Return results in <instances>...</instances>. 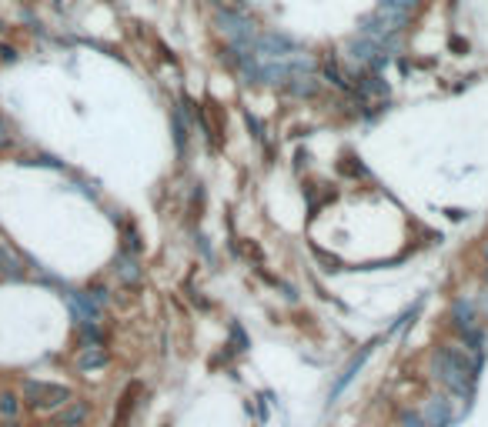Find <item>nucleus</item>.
<instances>
[{"mask_svg": "<svg viewBox=\"0 0 488 427\" xmlns=\"http://www.w3.org/2000/svg\"><path fill=\"white\" fill-rule=\"evenodd\" d=\"M478 357H468L462 347L455 344H441L435 351V377L455 394H468L472 390V380H475L478 371Z\"/></svg>", "mask_w": 488, "mask_h": 427, "instance_id": "nucleus-1", "label": "nucleus"}, {"mask_svg": "<svg viewBox=\"0 0 488 427\" xmlns=\"http://www.w3.org/2000/svg\"><path fill=\"white\" fill-rule=\"evenodd\" d=\"M415 7H418V0H382L378 11L361 20V27H358L361 37H368V40H374V44L385 47V40L395 37L401 27L408 24V17Z\"/></svg>", "mask_w": 488, "mask_h": 427, "instance_id": "nucleus-2", "label": "nucleus"}, {"mask_svg": "<svg viewBox=\"0 0 488 427\" xmlns=\"http://www.w3.org/2000/svg\"><path fill=\"white\" fill-rule=\"evenodd\" d=\"M20 401L27 407H34L37 414H51V411H61L74 401V390L67 384H51V380H24L20 384Z\"/></svg>", "mask_w": 488, "mask_h": 427, "instance_id": "nucleus-3", "label": "nucleus"}, {"mask_svg": "<svg viewBox=\"0 0 488 427\" xmlns=\"http://www.w3.org/2000/svg\"><path fill=\"white\" fill-rule=\"evenodd\" d=\"M382 44H374V40L361 37V40H351V47H348V57L358 63V67H374V63H382Z\"/></svg>", "mask_w": 488, "mask_h": 427, "instance_id": "nucleus-4", "label": "nucleus"}, {"mask_svg": "<svg viewBox=\"0 0 488 427\" xmlns=\"http://www.w3.org/2000/svg\"><path fill=\"white\" fill-rule=\"evenodd\" d=\"M111 364V354L104 351V344H84L78 354V371L80 374H90V371H104Z\"/></svg>", "mask_w": 488, "mask_h": 427, "instance_id": "nucleus-5", "label": "nucleus"}, {"mask_svg": "<svg viewBox=\"0 0 488 427\" xmlns=\"http://www.w3.org/2000/svg\"><path fill=\"white\" fill-rule=\"evenodd\" d=\"M90 417V404L87 401H71L67 407H61L57 411V417H54V427H80L84 421Z\"/></svg>", "mask_w": 488, "mask_h": 427, "instance_id": "nucleus-6", "label": "nucleus"}, {"mask_svg": "<svg viewBox=\"0 0 488 427\" xmlns=\"http://www.w3.org/2000/svg\"><path fill=\"white\" fill-rule=\"evenodd\" d=\"M114 274L124 287H138L141 284V267H138V257L134 254H117L114 261Z\"/></svg>", "mask_w": 488, "mask_h": 427, "instance_id": "nucleus-7", "label": "nucleus"}, {"mask_svg": "<svg viewBox=\"0 0 488 427\" xmlns=\"http://www.w3.org/2000/svg\"><path fill=\"white\" fill-rule=\"evenodd\" d=\"M20 407H24V401H20V394L17 390H0V421H4V427H20Z\"/></svg>", "mask_w": 488, "mask_h": 427, "instance_id": "nucleus-8", "label": "nucleus"}, {"mask_svg": "<svg viewBox=\"0 0 488 427\" xmlns=\"http://www.w3.org/2000/svg\"><path fill=\"white\" fill-rule=\"evenodd\" d=\"M0 274L4 277H11V280H20V277L27 274V267H24V257L13 251L11 244H0Z\"/></svg>", "mask_w": 488, "mask_h": 427, "instance_id": "nucleus-9", "label": "nucleus"}, {"mask_svg": "<svg viewBox=\"0 0 488 427\" xmlns=\"http://www.w3.org/2000/svg\"><path fill=\"white\" fill-rule=\"evenodd\" d=\"M451 321H455V327H458V334H462V338H472V334H478L475 307H472L468 301H458V304H455V311H451Z\"/></svg>", "mask_w": 488, "mask_h": 427, "instance_id": "nucleus-10", "label": "nucleus"}, {"mask_svg": "<svg viewBox=\"0 0 488 427\" xmlns=\"http://www.w3.org/2000/svg\"><path fill=\"white\" fill-rule=\"evenodd\" d=\"M67 301H71V307H74L78 324H87V321H97V317H101V307L90 301L87 294H67Z\"/></svg>", "mask_w": 488, "mask_h": 427, "instance_id": "nucleus-11", "label": "nucleus"}, {"mask_svg": "<svg viewBox=\"0 0 488 427\" xmlns=\"http://www.w3.org/2000/svg\"><path fill=\"white\" fill-rule=\"evenodd\" d=\"M425 424H428V427H449L451 424V407H449L445 397H432V401H428Z\"/></svg>", "mask_w": 488, "mask_h": 427, "instance_id": "nucleus-12", "label": "nucleus"}, {"mask_svg": "<svg viewBox=\"0 0 488 427\" xmlns=\"http://www.w3.org/2000/svg\"><path fill=\"white\" fill-rule=\"evenodd\" d=\"M288 80H291V84H288L291 94H298V97H311V94L318 90V80H315L311 74H291Z\"/></svg>", "mask_w": 488, "mask_h": 427, "instance_id": "nucleus-13", "label": "nucleus"}, {"mask_svg": "<svg viewBox=\"0 0 488 427\" xmlns=\"http://www.w3.org/2000/svg\"><path fill=\"white\" fill-rule=\"evenodd\" d=\"M368 354H372V347H365V351H361L358 357H355V361L348 364V371H345V374H341V380H338V384H334V390H331L334 397H338V394H341V390L348 388V380H351V377H355V374H358V371H361V364H365V357H368Z\"/></svg>", "mask_w": 488, "mask_h": 427, "instance_id": "nucleus-14", "label": "nucleus"}, {"mask_svg": "<svg viewBox=\"0 0 488 427\" xmlns=\"http://www.w3.org/2000/svg\"><path fill=\"white\" fill-rule=\"evenodd\" d=\"M134 394H138V384H130V388L124 390V397H121V414L114 417V427H128V417H130V411H134Z\"/></svg>", "mask_w": 488, "mask_h": 427, "instance_id": "nucleus-15", "label": "nucleus"}, {"mask_svg": "<svg viewBox=\"0 0 488 427\" xmlns=\"http://www.w3.org/2000/svg\"><path fill=\"white\" fill-rule=\"evenodd\" d=\"M174 140H178V154H184V147H188V124H184L181 107L174 111Z\"/></svg>", "mask_w": 488, "mask_h": 427, "instance_id": "nucleus-16", "label": "nucleus"}, {"mask_svg": "<svg viewBox=\"0 0 488 427\" xmlns=\"http://www.w3.org/2000/svg\"><path fill=\"white\" fill-rule=\"evenodd\" d=\"M324 74H328V80H331V84H334L338 90H351V84H348V77L341 74V70H338V63H334V61L324 63Z\"/></svg>", "mask_w": 488, "mask_h": 427, "instance_id": "nucleus-17", "label": "nucleus"}, {"mask_svg": "<svg viewBox=\"0 0 488 427\" xmlns=\"http://www.w3.org/2000/svg\"><path fill=\"white\" fill-rule=\"evenodd\" d=\"M401 427H428V424H425V417H422V414H415V411H405V414H401Z\"/></svg>", "mask_w": 488, "mask_h": 427, "instance_id": "nucleus-18", "label": "nucleus"}, {"mask_svg": "<svg viewBox=\"0 0 488 427\" xmlns=\"http://www.w3.org/2000/svg\"><path fill=\"white\" fill-rule=\"evenodd\" d=\"M87 297H90V301H94V304H97V307H104L111 294H107V287H90V290H87Z\"/></svg>", "mask_w": 488, "mask_h": 427, "instance_id": "nucleus-19", "label": "nucleus"}, {"mask_svg": "<svg viewBox=\"0 0 488 427\" xmlns=\"http://www.w3.org/2000/svg\"><path fill=\"white\" fill-rule=\"evenodd\" d=\"M0 61H17V51L11 44H0Z\"/></svg>", "mask_w": 488, "mask_h": 427, "instance_id": "nucleus-20", "label": "nucleus"}, {"mask_svg": "<svg viewBox=\"0 0 488 427\" xmlns=\"http://www.w3.org/2000/svg\"><path fill=\"white\" fill-rule=\"evenodd\" d=\"M11 144V134H7V124L0 120V147H7Z\"/></svg>", "mask_w": 488, "mask_h": 427, "instance_id": "nucleus-21", "label": "nucleus"}, {"mask_svg": "<svg viewBox=\"0 0 488 427\" xmlns=\"http://www.w3.org/2000/svg\"><path fill=\"white\" fill-rule=\"evenodd\" d=\"M485 257H488V244H485Z\"/></svg>", "mask_w": 488, "mask_h": 427, "instance_id": "nucleus-22", "label": "nucleus"}, {"mask_svg": "<svg viewBox=\"0 0 488 427\" xmlns=\"http://www.w3.org/2000/svg\"><path fill=\"white\" fill-rule=\"evenodd\" d=\"M485 277H488V274H485Z\"/></svg>", "mask_w": 488, "mask_h": 427, "instance_id": "nucleus-23", "label": "nucleus"}]
</instances>
